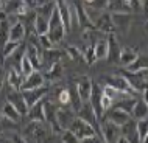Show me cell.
Masks as SVG:
<instances>
[{
    "label": "cell",
    "mask_w": 148,
    "mask_h": 143,
    "mask_svg": "<svg viewBox=\"0 0 148 143\" xmlns=\"http://www.w3.org/2000/svg\"><path fill=\"white\" fill-rule=\"evenodd\" d=\"M142 93H143V101H145V103H147V106H148V87H147L145 90H143Z\"/></svg>",
    "instance_id": "cell-50"
},
{
    "label": "cell",
    "mask_w": 148,
    "mask_h": 143,
    "mask_svg": "<svg viewBox=\"0 0 148 143\" xmlns=\"http://www.w3.org/2000/svg\"><path fill=\"white\" fill-rule=\"evenodd\" d=\"M0 132H2V131H0Z\"/></svg>",
    "instance_id": "cell-54"
},
{
    "label": "cell",
    "mask_w": 148,
    "mask_h": 143,
    "mask_svg": "<svg viewBox=\"0 0 148 143\" xmlns=\"http://www.w3.org/2000/svg\"><path fill=\"white\" fill-rule=\"evenodd\" d=\"M45 73H47V78H49L50 81H58V79L62 76V65H61V62L56 61V62H53V64H50Z\"/></svg>",
    "instance_id": "cell-31"
},
{
    "label": "cell",
    "mask_w": 148,
    "mask_h": 143,
    "mask_svg": "<svg viewBox=\"0 0 148 143\" xmlns=\"http://www.w3.org/2000/svg\"><path fill=\"white\" fill-rule=\"evenodd\" d=\"M2 115L5 118H8V120H11V121H16V123H19L21 121V118H22V114L19 112L16 107L11 104V103H5V106L2 107Z\"/></svg>",
    "instance_id": "cell-27"
},
{
    "label": "cell",
    "mask_w": 148,
    "mask_h": 143,
    "mask_svg": "<svg viewBox=\"0 0 148 143\" xmlns=\"http://www.w3.org/2000/svg\"><path fill=\"white\" fill-rule=\"evenodd\" d=\"M27 28L25 25L21 20H16L14 23H11V28H10V39L16 42H22L23 37H25Z\"/></svg>",
    "instance_id": "cell-24"
},
{
    "label": "cell",
    "mask_w": 148,
    "mask_h": 143,
    "mask_svg": "<svg viewBox=\"0 0 148 143\" xmlns=\"http://www.w3.org/2000/svg\"><path fill=\"white\" fill-rule=\"evenodd\" d=\"M145 69H148V54H139L133 64L126 67V70H130V72H139V70H145Z\"/></svg>",
    "instance_id": "cell-33"
},
{
    "label": "cell",
    "mask_w": 148,
    "mask_h": 143,
    "mask_svg": "<svg viewBox=\"0 0 148 143\" xmlns=\"http://www.w3.org/2000/svg\"><path fill=\"white\" fill-rule=\"evenodd\" d=\"M69 92H70V106H72V109H73L75 112H78L84 103H83L81 98H79V93H78V90H77V86H70V87H69Z\"/></svg>",
    "instance_id": "cell-34"
},
{
    "label": "cell",
    "mask_w": 148,
    "mask_h": 143,
    "mask_svg": "<svg viewBox=\"0 0 148 143\" xmlns=\"http://www.w3.org/2000/svg\"><path fill=\"white\" fill-rule=\"evenodd\" d=\"M108 11L109 13H131L133 6L130 0H108Z\"/></svg>",
    "instance_id": "cell-21"
},
{
    "label": "cell",
    "mask_w": 148,
    "mask_h": 143,
    "mask_svg": "<svg viewBox=\"0 0 148 143\" xmlns=\"http://www.w3.org/2000/svg\"><path fill=\"white\" fill-rule=\"evenodd\" d=\"M69 129L78 137L79 142H90V140H95V138H97V136H98L97 131L94 129V126H90L86 120L79 118L78 115L73 118V121H72V125L69 126Z\"/></svg>",
    "instance_id": "cell-1"
},
{
    "label": "cell",
    "mask_w": 148,
    "mask_h": 143,
    "mask_svg": "<svg viewBox=\"0 0 148 143\" xmlns=\"http://www.w3.org/2000/svg\"><path fill=\"white\" fill-rule=\"evenodd\" d=\"M41 47H36V45H31V44H28V47H27V51L25 54L30 58L31 64L34 65V69L38 70L39 67L42 65V53H41Z\"/></svg>",
    "instance_id": "cell-25"
},
{
    "label": "cell",
    "mask_w": 148,
    "mask_h": 143,
    "mask_svg": "<svg viewBox=\"0 0 148 143\" xmlns=\"http://www.w3.org/2000/svg\"><path fill=\"white\" fill-rule=\"evenodd\" d=\"M92 86H94V81L90 78H81L77 84V90L79 93V98L83 100V103H89V98H90V93H92Z\"/></svg>",
    "instance_id": "cell-18"
},
{
    "label": "cell",
    "mask_w": 148,
    "mask_h": 143,
    "mask_svg": "<svg viewBox=\"0 0 148 143\" xmlns=\"http://www.w3.org/2000/svg\"><path fill=\"white\" fill-rule=\"evenodd\" d=\"M137 56H139V53H137L136 48H133V47H123V48L120 50V62H119V65H123V67L131 65L136 59H137Z\"/></svg>",
    "instance_id": "cell-22"
},
{
    "label": "cell",
    "mask_w": 148,
    "mask_h": 143,
    "mask_svg": "<svg viewBox=\"0 0 148 143\" xmlns=\"http://www.w3.org/2000/svg\"><path fill=\"white\" fill-rule=\"evenodd\" d=\"M94 48H95V56H97L98 61L100 59H108V39H98L94 44Z\"/></svg>",
    "instance_id": "cell-32"
},
{
    "label": "cell",
    "mask_w": 148,
    "mask_h": 143,
    "mask_svg": "<svg viewBox=\"0 0 148 143\" xmlns=\"http://www.w3.org/2000/svg\"><path fill=\"white\" fill-rule=\"evenodd\" d=\"M39 45L42 47L44 50H47V48H53L55 47V44L51 42V39L49 37V34H39Z\"/></svg>",
    "instance_id": "cell-44"
},
{
    "label": "cell",
    "mask_w": 148,
    "mask_h": 143,
    "mask_svg": "<svg viewBox=\"0 0 148 143\" xmlns=\"http://www.w3.org/2000/svg\"><path fill=\"white\" fill-rule=\"evenodd\" d=\"M112 23L115 27V33L126 34L131 27V13H111Z\"/></svg>",
    "instance_id": "cell-8"
},
{
    "label": "cell",
    "mask_w": 148,
    "mask_h": 143,
    "mask_svg": "<svg viewBox=\"0 0 148 143\" xmlns=\"http://www.w3.org/2000/svg\"><path fill=\"white\" fill-rule=\"evenodd\" d=\"M10 28H11L10 19H3V20H0V50H2L3 45L10 41Z\"/></svg>",
    "instance_id": "cell-30"
},
{
    "label": "cell",
    "mask_w": 148,
    "mask_h": 143,
    "mask_svg": "<svg viewBox=\"0 0 148 143\" xmlns=\"http://www.w3.org/2000/svg\"><path fill=\"white\" fill-rule=\"evenodd\" d=\"M84 5L90 6V10L95 11H105L108 10V0H92L90 3H84Z\"/></svg>",
    "instance_id": "cell-41"
},
{
    "label": "cell",
    "mask_w": 148,
    "mask_h": 143,
    "mask_svg": "<svg viewBox=\"0 0 148 143\" xmlns=\"http://www.w3.org/2000/svg\"><path fill=\"white\" fill-rule=\"evenodd\" d=\"M75 11H77V20H78L79 28L81 30H95V23L81 0H75Z\"/></svg>",
    "instance_id": "cell-4"
},
{
    "label": "cell",
    "mask_w": 148,
    "mask_h": 143,
    "mask_svg": "<svg viewBox=\"0 0 148 143\" xmlns=\"http://www.w3.org/2000/svg\"><path fill=\"white\" fill-rule=\"evenodd\" d=\"M108 59H109L112 64H119L120 62V50L122 47L119 45V41L115 37V33L108 34Z\"/></svg>",
    "instance_id": "cell-15"
},
{
    "label": "cell",
    "mask_w": 148,
    "mask_h": 143,
    "mask_svg": "<svg viewBox=\"0 0 148 143\" xmlns=\"http://www.w3.org/2000/svg\"><path fill=\"white\" fill-rule=\"evenodd\" d=\"M19 70L22 72L23 76H27V75H30L33 70H36V69H34V65L31 64L30 58L27 56L25 53H23V54H22V58H21V67H19Z\"/></svg>",
    "instance_id": "cell-38"
},
{
    "label": "cell",
    "mask_w": 148,
    "mask_h": 143,
    "mask_svg": "<svg viewBox=\"0 0 148 143\" xmlns=\"http://www.w3.org/2000/svg\"><path fill=\"white\" fill-rule=\"evenodd\" d=\"M3 3H5V0H0V11L3 10Z\"/></svg>",
    "instance_id": "cell-51"
},
{
    "label": "cell",
    "mask_w": 148,
    "mask_h": 143,
    "mask_svg": "<svg viewBox=\"0 0 148 143\" xmlns=\"http://www.w3.org/2000/svg\"><path fill=\"white\" fill-rule=\"evenodd\" d=\"M6 101L11 103V104H13L16 109H17L19 112L22 114V117H23V115H27V112H28V104H27L25 98H23L22 90H14V89H11L10 93L6 95Z\"/></svg>",
    "instance_id": "cell-10"
},
{
    "label": "cell",
    "mask_w": 148,
    "mask_h": 143,
    "mask_svg": "<svg viewBox=\"0 0 148 143\" xmlns=\"http://www.w3.org/2000/svg\"><path fill=\"white\" fill-rule=\"evenodd\" d=\"M27 115L30 117V120H36V121H45V107H44V100L38 101L36 104L28 107Z\"/></svg>",
    "instance_id": "cell-23"
},
{
    "label": "cell",
    "mask_w": 148,
    "mask_h": 143,
    "mask_svg": "<svg viewBox=\"0 0 148 143\" xmlns=\"http://www.w3.org/2000/svg\"><path fill=\"white\" fill-rule=\"evenodd\" d=\"M21 47V42H16V41H8L5 45H3V48L0 50V64H5V61L10 56H13V54L17 51V48Z\"/></svg>",
    "instance_id": "cell-26"
},
{
    "label": "cell",
    "mask_w": 148,
    "mask_h": 143,
    "mask_svg": "<svg viewBox=\"0 0 148 143\" xmlns=\"http://www.w3.org/2000/svg\"><path fill=\"white\" fill-rule=\"evenodd\" d=\"M147 28H148V22H147Z\"/></svg>",
    "instance_id": "cell-53"
},
{
    "label": "cell",
    "mask_w": 148,
    "mask_h": 143,
    "mask_svg": "<svg viewBox=\"0 0 148 143\" xmlns=\"http://www.w3.org/2000/svg\"><path fill=\"white\" fill-rule=\"evenodd\" d=\"M112 103H114L112 98H109L108 95L103 93V95H101V107H103V112H106L109 107H112Z\"/></svg>",
    "instance_id": "cell-46"
},
{
    "label": "cell",
    "mask_w": 148,
    "mask_h": 143,
    "mask_svg": "<svg viewBox=\"0 0 148 143\" xmlns=\"http://www.w3.org/2000/svg\"><path fill=\"white\" fill-rule=\"evenodd\" d=\"M55 2H56V10H58V13H59V16H61V19H62L64 27H66L67 31H70V28H72V20H73L70 6L67 5L66 0H55Z\"/></svg>",
    "instance_id": "cell-17"
},
{
    "label": "cell",
    "mask_w": 148,
    "mask_h": 143,
    "mask_svg": "<svg viewBox=\"0 0 148 143\" xmlns=\"http://www.w3.org/2000/svg\"><path fill=\"white\" fill-rule=\"evenodd\" d=\"M66 53L69 54V58L72 59V61H83V62H86V61H84V54H83L81 50L77 48V47L69 45V47L66 48Z\"/></svg>",
    "instance_id": "cell-39"
},
{
    "label": "cell",
    "mask_w": 148,
    "mask_h": 143,
    "mask_svg": "<svg viewBox=\"0 0 148 143\" xmlns=\"http://www.w3.org/2000/svg\"><path fill=\"white\" fill-rule=\"evenodd\" d=\"M103 93L108 95L109 98H112V100H117L119 95H122L117 89H114V87H112V86H109V84H106L105 87H103Z\"/></svg>",
    "instance_id": "cell-45"
},
{
    "label": "cell",
    "mask_w": 148,
    "mask_h": 143,
    "mask_svg": "<svg viewBox=\"0 0 148 143\" xmlns=\"http://www.w3.org/2000/svg\"><path fill=\"white\" fill-rule=\"evenodd\" d=\"M131 117H133L134 120H140V118L148 117V106H147V103L143 101V98L136 101V104L133 107V112H131Z\"/></svg>",
    "instance_id": "cell-28"
},
{
    "label": "cell",
    "mask_w": 148,
    "mask_h": 143,
    "mask_svg": "<svg viewBox=\"0 0 148 143\" xmlns=\"http://www.w3.org/2000/svg\"><path fill=\"white\" fill-rule=\"evenodd\" d=\"M3 82H5V72H3V64L0 67V90L3 87Z\"/></svg>",
    "instance_id": "cell-47"
},
{
    "label": "cell",
    "mask_w": 148,
    "mask_h": 143,
    "mask_svg": "<svg viewBox=\"0 0 148 143\" xmlns=\"http://www.w3.org/2000/svg\"><path fill=\"white\" fill-rule=\"evenodd\" d=\"M51 2V0H34V8L36 6H41V5H45V3Z\"/></svg>",
    "instance_id": "cell-48"
},
{
    "label": "cell",
    "mask_w": 148,
    "mask_h": 143,
    "mask_svg": "<svg viewBox=\"0 0 148 143\" xmlns=\"http://www.w3.org/2000/svg\"><path fill=\"white\" fill-rule=\"evenodd\" d=\"M58 101L62 106H70V92L69 89H61L58 92Z\"/></svg>",
    "instance_id": "cell-42"
},
{
    "label": "cell",
    "mask_w": 148,
    "mask_h": 143,
    "mask_svg": "<svg viewBox=\"0 0 148 143\" xmlns=\"http://www.w3.org/2000/svg\"><path fill=\"white\" fill-rule=\"evenodd\" d=\"M23 78L25 76L22 75V72L19 69H14V67H11V69L8 70V73H6V82L10 84L11 89H14V90H21Z\"/></svg>",
    "instance_id": "cell-19"
},
{
    "label": "cell",
    "mask_w": 148,
    "mask_h": 143,
    "mask_svg": "<svg viewBox=\"0 0 148 143\" xmlns=\"http://www.w3.org/2000/svg\"><path fill=\"white\" fill-rule=\"evenodd\" d=\"M81 2H83V3H90L92 0H81Z\"/></svg>",
    "instance_id": "cell-52"
},
{
    "label": "cell",
    "mask_w": 148,
    "mask_h": 143,
    "mask_svg": "<svg viewBox=\"0 0 148 143\" xmlns=\"http://www.w3.org/2000/svg\"><path fill=\"white\" fill-rule=\"evenodd\" d=\"M136 101H137V100H136L133 95H126V97L122 98V100H120L115 106L120 107V109H123L125 112L131 114V112H133V107H134V104H136Z\"/></svg>",
    "instance_id": "cell-36"
},
{
    "label": "cell",
    "mask_w": 148,
    "mask_h": 143,
    "mask_svg": "<svg viewBox=\"0 0 148 143\" xmlns=\"http://www.w3.org/2000/svg\"><path fill=\"white\" fill-rule=\"evenodd\" d=\"M136 125H137V132H139V143H143L145 137L148 136V117L136 120Z\"/></svg>",
    "instance_id": "cell-37"
},
{
    "label": "cell",
    "mask_w": 148,
    "mask_h": 143,
    "mask_svg": "<svg viewBox=\"0 0 148 143\" xmlns=\"http://www.w3.org/2000/svg\"><path fill=\"white\" fill-rule=\"evenodd\" d=\"M94 23H95V28H97L98 31H101V33H105V34L115 33V27L112 23L111 13H101L97 19H94Z\"/></svg>",
    "instance_id": "cell-13"
},
{
    "label": "cell",
    "mask_w": 148,
    "mask_h": 143,
    "mask_svg": "<svg viewBox=\"0 0 148 143\" xmlns=\"http://www.w3.org/2000/svg\"><path fill=\"white\" fill-rule=\"evenodd\" d=\"M61 140H62L64 143H77V142H79V140H78V137L75 136V134L72 132L70 129H64V131H62Z\"/></svg>",
    "instance_id": "cell-43"
},
{
    "label": "cell",
    "mask_w": 148,
    "mask_h": 143,
    "mask_svg": "<svg viewBox=\"0 0 148 143\" xmlns=\"http://www.w3.org/2000/svg\"><path fill=\"white\" fill-rule=\"evenodd\" d=\"M84 61L87 65H94L95 62L98 61L97 56H95V48H94V44H90L89 47H87L86 53H84Z\"/></svg>",
    "instance_id": "cell-40"
},
{
    "label": "cell",
    "mask_w": 148,
    "mask_h": 143,
    "mask_svg": "<svg viewBox=\"0 0 148 143\" xmlns=\"http://www.w3.org/2000/svg\"><path fill=\"white\" fill-rule=\"evenodd\" d=\"M23 3H25L27 6H30V8H34V0H22Z\"/></svg>",
    "instance_id": "cell-49"
},
{
    "label": "cell",
    "mask_w": 148,
    "mask_h": 143,
    "mask_svg": "<svg viewBox=\"0 0 148 143\" xmlns=\"http://www.w3.org/2000/svg\"><path fill=\"white\" fill-rule=\"evenodd\" d=\"M100 134L103 136V140L105 142H117L119 136L122 134L120 131V126H117L115 123L105 120L101 123V129H100Z\"/></svg>",
    "instance_id": "cell-12"
},
{
    "label": "cell",
    "mask_w": 148,
    "mask_h": 143,
    "mask_svg": "<svg viewBox=\"0 0 148 143\" xmlns=\"http://www.w3.org/2000/svg\"><path fill=\"white\" fill-rule=\"evenodd\" d=\"M101 95H103V87H100L97 82H94L92 86V93H90V98H89V104L92 106L94 112L97 114V117L101 120L103 118V107H101Z\"/></svg>",
    "instance_id": "cell-11"
},
{
    "label": "cell",
    "mask_w": 148,
    "mask_h": 143,
    "mask_svg": "<svg viewBox=\"0 0 148 143\" xmlns=\"http://www.w3.org/2000/svg\"><path fill=\"white\" fill-rule=\"evenodd\" d=\"M55 8H56V2H55V0H51V2L45 3V5L36 6V8H34V11H36V14L44 16V17L50 19V16H51V13H53V10H55Z\"/></svg>",
    "instance_id": "cell-35"
},
{
    "label": "cell",
    "mask_w": 148,
    "mask_h": 143,
    "mask_svg": "<svg viewBox=\"0 0 148 143\" xmlns=\"http://www.w3.org/2000/svg\"><path fill=\"white\" fill-rule=\"evenodd\" d=\"M73 112H75V110H69V109H66V107L58 109V112H56V120H58V125L61 126L62 131H64V129H69V126L72 125L73 118L77 117Z\"/></svg>",
    "instance_id": "cell-20"
},
{
    "label": "cell",
    "mask_w": 148,
    "mask_h": 143,
    "mask_svg": "<svg viewBox=\"0 0 148 143\" xmlns=\"http://www.w3.org/2000/svg\"><path fill=\"white\" fill-rule=\"evenodd\" d=\"M66 33H67V30L62 23V19H61V16H59L58 10L55 8L53 13L50 16V20H49V31H47V34H49V37L51 39V42L56 45V44H59L64 39Z\"/></svg>",
    "instance_id": "cell-2"
},
{
    "label": "cell",
    "mask_w": 148,
    "mask_h": 143,
    "mask_svg": "<svg viewBox=\"0 0 148 143\" xmlns=\"http://www.w3.org/2000/svg\"><path fill=\"white\" fill-rule=\"evenodd\" d=\"M105 81H106L109 86H112L114 89H117L120 93H126V95L136 93L134 89L131 87V84L128 82V79L123 76L122 73H120V75H112V76H106Z\"/></svg>",
    "instance_id": "cell-5"
},
{
    "label": "cell",
    "mask_w": 148,
    "mask_h": 143,
    "mask_svg": "<svg viewBox=\"0 0 148 143\" xmlns=\"http://www.w3.org/2000/svg\"><path fill=\"white\" fill-rule=\"evenodd\" d=\"M122 136L125 137L126 143H139V132H137V125L134 118H130L125 125L120 126Z\"/></svg>",
    "instance_id": "cell-14"
},
{
    "label": "cell",
    "mask_w": 148,
    "mask_h": 143,
    "mask_svg": "<svg viewBox=\"0 0 148 143\" xmlns=\"http://www.w3.org/2000/svg\"><path fill=\"white\" fill-rule=\"evenodd\" d=\"M49 20L50 19L44 17V16H39L36 14L34 16V20H33V25H34V33L36 34H45L49 31Z\"/></svg>",
    "instance_id": "cell-29"
},
{
    "label": "cell",
    "mask_w": 148,
    "mask_h": 143,
    "mask_svg": "<svg viewBox=\"0 0 148 143\" xmlns=\"http://www.w3.org/2000/svg\"><path fill=\"white\" fill-rule=\"evenodd\" d=\"M50 126H45V121H36V120H31L28 123V126L25 128V136L23 138H30V140H44L45 136L49 134Z\"/></svg>",
    "instance_id": "cell-3"
},
{
    "label": "cell",
    "mask_w": 148,
    "mask_h": 143,
    "mask_svg": "<svg viewBox=\"0 0 148 143\" xmlns=\"http://www.w3.org/2000/svg\"><path fill=\"white\" fill-rule=\"evenodd\" d=\"M130 118H133V117H131V114H128V112H125L123 109H120V107L114 106V107H109V109H108L106 112L103 114V118H101V120H109V121L115 123L117 126H122V125H125V123L130 120Z\"/></svg>",
    "instance_id": "cell-6"
},
{
    "label": "cell",
    "mask_w": 148,
    "mask_h": 143,
    "mask_svg": "<svg viewBox=\"0 0 148 143\" xmlns=\"http://www.w3.org/2000/svg\"><path fill=\"white\" fill-rule=\"evenodd\" d=\"M49 87H47L45 84L41 86V87H34V89H27V90H22V93H23V98H25V101H27V104L30 106H33L36 104L38 101H41L45 98V95L49 93Z\"/></svg>",
    "instance_id": "cell-9"
},
{
    "label": "cell",
    "mask_w": 148,
    "mask_h": 143,
    "mask_svg": "<svg viewBox=\"0 0 148 143\" xmlns=\"http://www.w3.org/2000/svg\"><path fill=\"white\" fill-rule=\"evenodd\" d=\"M45 84V78L44 75L41 73L39 70H33L30 75H27L23 78V82H22V87L21 90H27V89H34V87H41Z\"/></svg>",
    "instance_id": "cell-16"
},
{
    "label": "cell",
    "mask_w": 148,
    "mask_h": 143,
    "mask_svg": "<svg viewBox=\"0 0 148 143\" xmlns=\"http://www.w3.org/2000/svg\"><path fill=\"white\" fill-rule=\"evenodd\" d=\"M77 115L79 118H83V120H86L90 126H94V129L97 131V134H100L101 123H100V118L97 117V114L94 112V109H92V106L89 103H84V104L81 106V109L77 112Z\"/></svg>",
    "instance_id": "cell-7"
}]
</instances>
